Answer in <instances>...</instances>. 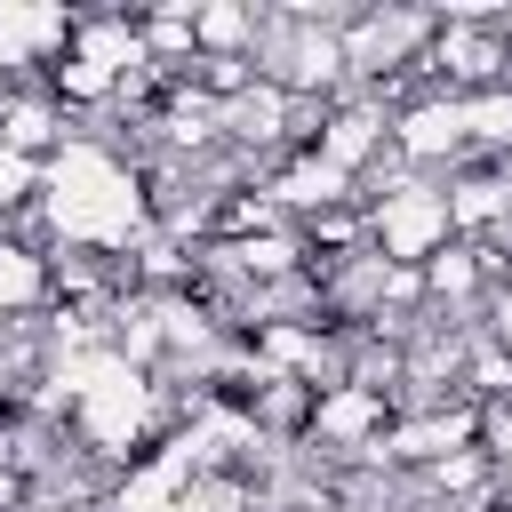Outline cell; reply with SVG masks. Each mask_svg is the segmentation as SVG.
I'll list each match as a JSON object with an SVG mask.
<instances>
[{"label": "cell", "mask_w": 512, "mask_h": 512, "mask_svg": "<svg viewBox=\"0 0 512 512\" xmlns=\"http://www.w3.org/2000/svg\"><path fill=\"white\" fill-rule=\"evenodd\" d=\"M32 288H40V272H32V256H0V296H8V304H24Z\"/></svg>", "instance_id": "cell-1"}, {"label": "cell", "mask_w": 512, "mask_h": 512, "mask_svg": "<svg viewBox=\"0 0 512 512\" xmlns=\"http://www.w3.org/2000/svg\"><path fill=\"white\" fill-rule=\"evenodd\" d=\"M8 184H24V160H16V152H0V208H8V200H16V192H8Z\"/></svg>", "instance_id": "cell-2"}, {"label": "cell", "mask_w": 512, "mask_h": 512, "mask_svg": "<svg viewBox=\"0 0 512 512\" xmlns=\"http://www.w3.org/2000/svg\"><path fill=\"white\" fill-rule=\"evenodd\" d=\"M496 336H504V344H512V296H504V320H496Z\"/></svg>", "instance_id": "cell-3"}]
</instances>
